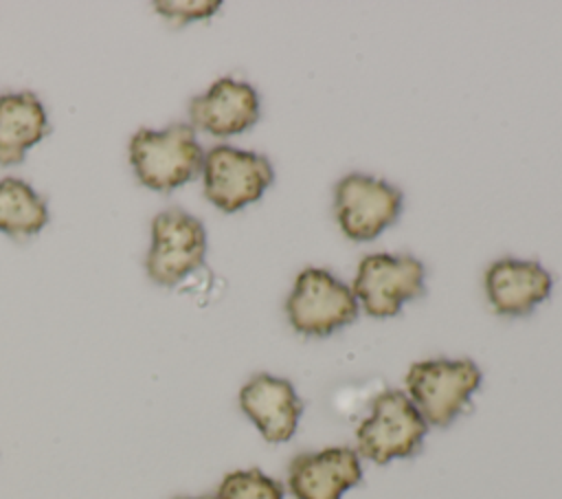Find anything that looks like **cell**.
<instances>
[{
  "mask_svg": "<svg viewBox=\"0 0 562 499\" xmlns=\"http://www.w3.org/2000/svg\"><path fill=\"white\" fill-rule=\"evenodd\" d=\"M360 479V455L349 446L301 453L288 468V486L296 499H342Z\"/></svg>",
  "mask_w": 562,
  "mask_h": 499,
  "instance_id": "cell-9",
  "label": "cell"
},
{
  "mask_svg": "<svg viewBox=\"0 0 562 499\" xmlns=\"http://www.w3.org/2000/svg\"><path fill=\"white\" fill-rule=\"evenodd\" d=\"M239 407L259 429L266 442H288L299 426L303 402L290 380L257 374L239 391Z\"/></svg>",
  "mask_w": 562,
  "mask_h": 499,
  "instance_id": "cell-11",
  "label": "cell"
},
{
  "mask_svg": "<svg viewBox=\"0 0 562 499\" xmlns=\"http://www.w3.org/2000/svg\"><path fill=\"white\" fill-rule=\"evenodd\" d=\"M48 134V117L42 101L24 90L0 97V165H18L26 149Z\"/></svg>",
  "mask_w": 562,
  "mask_h": 499,
  "instance_id": "cell-13",
  "label": "cell"
},
{
  "mask_svg": "<svg viewBox=\"0 0 562 499\" xmlns=\"http://www.w3.org/2000/svg\"><path fill=\"white\" fill-rule=\"evenodd\" d=\"M206 255V231L198 218L171 207L151 220V246L145 270L158 286H176L202 266Z\"/></svg>",
  "mask_w": 562,
  "mask_h": 499,
  "instance_id": "cell-6",
  "label": "cell"
},
{
  "mask_svg": "<svg viewBox=\"0 0 562 499\" xmlns=\"http://www.w3.org/2000/svg\"><path fill=\"white\" fill-rule=\"evenodd\" d=\"M553 288V277L538 262L503 257L485 270V295L498 314H527L542 303Z\"/></svg>",
  "mask_w": 562,
  "mask_h": 499,
  "instance_id": "cell-12",
  "label": "cell"
},
{
  "mask_svg": "<svg viewBox=\"0 0 562 499\" xmlns=\"http://www.w3.org/2000/svg\"><path fill=\"white\" fill-rule=\"evenodd\" d=\"M176 499H217V495H202V497H176Z\"/></svg>",
  "mask_w": 562,
  "mask_h": 499,
  "instance_id": "cell-17",
  "label": "cell"
},
{
  "mask_svg": "<svg viewBox=\"0 0 562 499\" xmlns=\"http://www.w3.org/2000/svg\"><path fill=\"white\" fill-rule=\"evenodd\" d=\"M130 163L145 187L167 193L202 171L204 152L193 125L173 123L160 132L143 127L130 138Z\"/></svg>",
  "mask_w": 562,
  "mask_h": 499,
  "instance_id": "cell-1",
  "label": "cell"
},
{
  "mask_svg": "<svg viewBox=\"0 0 562 499\" xmlns=\"http://www.w3.org/2000/svg\"><path fill=\"white\" fill-rule=\"evenodd\" d=\"M483 374L470 358H432L411 365L406 396L428 426H448L481 387Z\"/></svg>",
  "mask_w": 562,
  "mask_h": 499,
  "instance_id": "cell-2",
  "label": "cell"
},
{
  "mask_svg": "<svg viewBox=\"0 0 562 499\" xmlns=\"http://www.w3.org/2000/svg\"><path fill=\"white\" fill-rule=\"evenodd\" d=\"M48 222L46 202L20 178L0 180V231L13 237L40 233Z\"/></svg>",
  "mask_w": 562,
  "mask_h": 499,
  "instance_id": "cell-14",
  "label": "cell"
},
{
  "mask_svg": "<svg viewBox=\"0 0 562 499\" xmlns=\"http://www.w3.org/2000/svg\"><path fill=\"white\" fill-rule=\"evenodd\" d=\"M426 431L428 424L406 391L386 389L373 398L369 415L356 431V453L375 464L411 457L419 451Z\"/></svg>",
  "mask_w": 562,
  "mask_h": 499,
  "instance_id": "cell-3",
  "label": "cell"
},
{
  "mask_svg": "<svg viewBox=\"0 0 562 499\" xmlns=\"http://www.w3.org/2000/svg\"><path fill=\"white\" fill-rule=\"evenodd\" d=\"M402 202L397 187L367 174H347L334 191L336 222L356 242L375 240L400 218Z\"/></svg>",
  "mask_w": 562,
  "mask_h": 499,
  "instance_id": "cell-7",
  "label": "cell"
},
{
  "mask_svg": "<svg viewBox=\"0 0 562 499\" xmlns=\"http://www.w3.org/2000/svg\"><path fill=\"white\" fill-rule=\"evenodd\" d=\"M217 499H283V488L259 468H246L233 470L222 479Z\"/></svg>",
  "mask_w": 562,
  "mask_h": 499,
  "instance_id": "cell-15",
  "label": "cell"
},
{
  "mask_svg": "<svg viewBox=\"0 0 562 499\" xmlns=\"http://www.w3.org/2000/svg\"><path fill=\"white\" fill-rule=\"evenodd\" d=\"M202 178L206 200L224 213H235L263 196L274 169L263 154L215 145L204 154Z\"/></svg>",
  "mask_w": 562,
  "mask_h": 499,
  "instance_id": "cell-5",
  "label": "cell"
},
{
  "mask_svg": "<svg viewBox=\"0 0 562 499\" xmlns=\"http://www.w3.org/2000/svg\"><path fill=\"white\" fill-rule=\"evenodd\" d=\"M154 9L165 15L167 20H171L173 24H187L191 20H202V18H209L213 15L217 9H220V2L217 0H160V2H154Z\"/></svg>",
  "mask_w": 562,
  "mask_h": 499,
  "instance_id": "cell-16",
  "label": "cell"
},
{
  "mask_svg": "<svg viewBox=\"0 0 562 499\" xmlns=\"http://www.w3.org/2000/svg\"><path fill=\"white\" fill-rule=\"evenodd\" d=\"M424 264L413 255L371 253L358 264L351 292L367 314L384 319L424 292Z\"/></svg>",
  "mask_w": 562,
  "mask_h": 499,
  "instance_id": "cell-8",
  "label": "cell"
},
{
  "mask_svg": "<svg viewBox=\"0 0 562 499\" xmlns=\"http://www.w3.org/2000/svg\"><path fill=\"white\" fill-rule=\"evenodd\" d=\"M189 117L193 130L198 127L220 138L235 136L257 123L259 95L246 81L222 77L204 95L191 99Z\"/></svg>",
  "mask_w": 562,
  "mask_h": 499,
  "instance_id": "cell-10",
  "label": "cell"
},
{
  "mask_svg": "<svg viewBox=\"0 0 562 499\" xmlns=\"http://www.w3.org/2000/svg\"><path fill=\"white\" fill-rule=\"evenodd\" d=\"M358 310L351 288L323 268L301 270L285 301L290 325L305 336H327L356 321Z\"/></svg>",
  "mask_w": 562,
  "mask_h": 499,
  "instance_id": "cell-4",
  "label": "cell"
}]
</instances>
